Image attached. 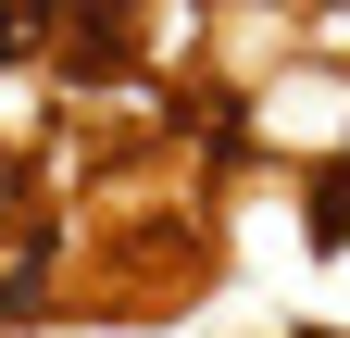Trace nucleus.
<instances>
[{
    "label": "nucleus",
    "mask_w": 350,
    "mask_h": 338,
    "mask_svg": "<svg viewBox=\"0 0 350 338\" xmlns=\"http://www.w3.org/2000/svg\"><path fill=\"white\" fill-rule=\"evenodd\" d=\"M313 238H350V151H338V176L313 188Z\"/></svg>",
    "instance_id": "obj_1"
}]
</instances>
